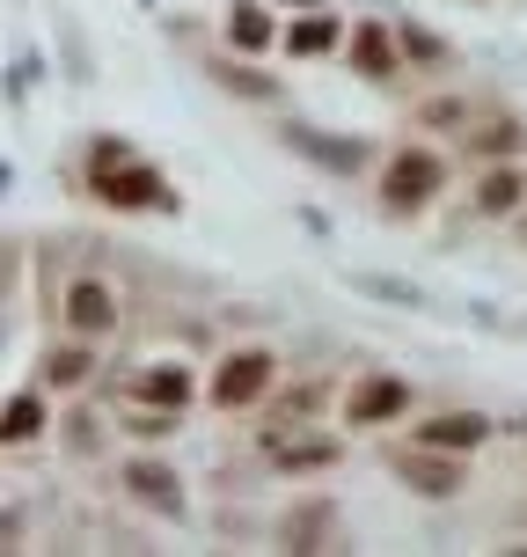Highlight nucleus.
<instances>
[{
	"mask_svg": "<svg viewBox=\"0 0 527 557\" xmlns=\"http://www.w3.org/2000/svg\"><path fill=\"white\" fill-rule=\"evenodd\" d=\"M88 184H96V198L103 206H117V213H176V191L162 184V169L154 162H96L88 169Z\"/></svg>",
	"mask_w": 527,
	"mask_h": 557,
	"instance_id": "nucleus-1",
	"label": "nucleus"
},
{
	"mask_svg": "<svg viewBox=\"0 0 527 557\" xmlns=\"http://www.w3.org/2000/svg\"><path fill=\"white\" fill-rule=\"evenodd\" d=\"M447 184V162L432 154V147H403V154H389V176H381V206H396V213H417V206H432Z\"/></svg>",
	"mask_w": 527,
	"mask_h": 557,
	"instance_id": "nucleus-2",
	"label": "nucleus"
},
{
	"mask_svg": "<svg viewBox=\"0 0 527 557\" xmlns=\"http://www.w3.org/2000/svg\"><path fill=\"white\" fill-rule=\"evenodd\" d=\"M389 470L403 476V484H411L417 499H454V492H462V455H454V447H432V441H417V447H396L389 455Z\"/></svg>",
	"mask_w": 527,
	"mask_h": 557,
	"instance_id": "nucleus-3",
	"label": "nucleus"
},
{
	"mask_svg": "<svg viewBox=\"0 0 527 557\" xmlns=\"http://www.w3.org/2000/svg\"><path fill=\"white\" fill-rule=\"evenodd\" d=\"M125 492H133L147 513H162V521H184V513H191V499H184V476L168 470L162 455H133V462H125Z\"/></svg>",
	"mask_w": 527,
	"mask_h": 557,
	"instance_id": "nucleus-4",
	"label": "nucleus"
},
{
	"mask_svg": "<svg viewBox=\"0 0 527 557\" xmlns=\"http://www.w3.org/2000/svg\"><path fill=\"white\" fill-rule=\"evenodd\" d=\"M286 147H293V154H308L315 169H337V176H352V169L374 162V139H360V133H315V125H286Z\"/></svg>",
	"mask_w": 527,
	"mask_h": 557,
	"instance_id": "nucleus-5",
	"label": "nucleus"
},
{
	"mask_svg": "<svg viewBox=\"0 0 527 557\" xmlns=\"http://www.w3.org/2000/svg\"><path fill=\"white\" fill-rule=\"evenodd\" d=\"M264 389H272V352H264V345L227 352L221 374H213V404H221V411H242V404H256Z\"/></svg>",
	"mask_w": 527,
	"mask_h": 557,
	"instance_id": "nucleus-6",
	"label": "nucleus"
},
{
	"mask_svg": "<svg viewBox=\"0 0 527 557\" xmlns=\"http://www.w3.org/2000/svg\"><path fill=\"white\" fill-rule=\"evenodd\" d=\"M403 411H411V389H403L396 374H366L360 389L344 396V418H352V425H389V418H403Z\"/></svg>",
	"mask_w": 527,
	"mask_h": 557,
	"instance_id": "nucleus-7",
	"label": "nucleus"
},
{
	"mask_svg": "<svg viewBox=\"0 0 527 557\" xmlns=\"http://www.w3.org/2000/svg\"><path fill=\"white\" fill-rule=\"evenodd\" d=\"M66 323H74V337H103L117 323L111 286H103V278H74V286H66Z\"/></svg>",
	"mask_w": 527,
	"mask_h": 557,
	"instance_id": "nucleus-8",
	"label": "nucleus"
},
{
	"mask_svg": "<svg viewBox=\"0 0 527 557\" xmlns=\"http://www.w3.org/2000/svg\"><path fill=\"white\" fill-rule=\"evenodd\" d=\"M337 45H352V29L337 23V15H323V8H301L293 29H286V52L293 59H323V52H337Z\"/></svg>",
	"mask_w": 527,
	"mask_h": 557,
	"instance_id": "nucleus-9",
	"label": "nucleus"
},
{
	"mask_svg": "<svg viewBox=\"0 0 527 557\" xmlns=\"http://www.w3.org/2000/svg\"><path fill=\"white\" fill-rule=\"evenodd\" d=\"M133 396H139V404H154V411H184V404H191V367H176V360L139 367Z\"/></svg>",
	"mask_w": 527,
	"mask_h": 557,
	"instance_id": "nucleus-10",
	"label": "nucleus"
},
{
	"mask_svg": "<svg viewBox=\"0 0 527 557\" xmlns=\"http://www.w3.org/2000/svg\"><path fill=\"white\" fill-rule=\"evenodd\" d=\"M417 441H432V447H454V455H469V447L491 441V418L484 411H440V418H425L417 425Z\"/></svg>",
	"mask_w": 527,
	"mask_h": 557,
	"instance_id": "nucleus-11",
	"label": "nucleus"
},
{
	"mask_svg": "<svg viewBox=\"0 0 527 557\" xmlns=\"http://www.w3.org/2000/svg\"><path fill=\"white\" fill-rule=\"evenodd\" d=\"M352 66H360L366 82H389L396 66H403V52L389 45V23H360L352 29Z\"/></svg>",
	"mask_w": 527,
	"mask_h": 557,
	"instance_id": "nucleus-12",
	"label": "nucleus"
},
{
	"mask_svg": "<svg viewBox=\"0 0 527 557\" xmlns=\"http://www.w3.org/2000/svg\"><path fill=\"white\" fill-rule=\"evenodd\" d=\"M330 529H337V506L330 499H301L293 513H286V543H293V550H323Z\"/></svg>",
	"mask_w": 527,
	"mask_h": 557,
	"instance_id": "nucleus-13",
	"label": "nucleus"
},
{
	"mask_svg": "<svg viewBox=\"0 0 527 557\" xmlns=\"http://www.w3.org/2000/svg\"><path fill=\"white\" fill-rule=\"evenodd\" d=\"M0 433H8V447L37 441V433H45V396H37V389H15V396H8V418H0Z\"/></svg>",
	"mask_w": 527,
	"mask_h": 557,
	"instance_id": "nucleus-14",
	"label": "nucleus"
},
{
	"mask_svg": "<svg viewBox=\"0 0 527 557\" xmlns=\"http://www.w3.org/2000/svg\"><path fill=\"white\" fill-rule=\"evenodd\" d=\"M227 45H242V52H264V45H272V8H256V0L227 8Z\"/></svg>",
	"mask_w": 527,
	"mask_h": 557,
	"instance_id": "nucleus-15",
	"label": "nucleus"
},
{
	"mask_svg": "<svg viewBox=\"0 0 527 557\" xmlns=\"http://www.w3.org/2000/svg\"><path fill=\"white\" fill-rule=\"evenodd\" d=\"M213 82L235 88V96H250V103H278V82H272V74H250V66H235V59H213Z\"/></svg>",
	"mask_w": 527,
	"mask_h": 557,
	"instance_id": "nucleus-16",
	"label": "nucleus"
},
{
	"mask_svg": "<svg viewBox=\"0 0 527 557\" xmlns=\"http://www.w3.org/2000/svg\"><path fill=\"white\" fill-rule=\"evenodd\" d=\"M520 169H491V176H484V184H476V206H484V213H491V221H499V213H513V206H520Z\"/></svg>",
	"mask_w": 527,
	"mask_h": 557,
	"instance_id": "nucleus-17",
	"label": "nucleus"
},
{
	"mask_svg": "<svg viewBox=\"0 0 527 557\" xmlns=\"http://www.w3.org/2000/svg\"><path fill=\"white\" fill-rule=\"evenodd\" d=\"M337 455H344V447H337V441H286V447H278V470L308 476V470H330Z\"/></svg>",
	"mask_w": 527,
	"mask_h": 557,
	"instance_id": "nucleus-18",
	"label": "nucleus"
},
{
	"mask_svg": "<svg viewBox=\"0 0 527 557\" xmlns=\"http://www.w3.org/2000/svg\"><path fill=\"white\" fill-rule=\"evenodd\" d=\"M513 147H520V125L513 117H484L469 133V154H513Z\"/></svg>",
	"mask_w": 527,
	"mask_h": 557,
	"instance_id": "nucleus-19",
	"label": "nucleus"
},
{
	"mask_svg": "<svg viewBox=\"0 0 527 557\" xmlns=\"http://www.w3.org/2000/svg\"><path fill=\"white\" fill-rule=\"evenodd\" d=\"M88 345H96V337H81V345H66V352H52V360H45V382H59V389H74V382L88 374Z\"/></svg>",
	"mask_w": 527,
	"mask_h": 557,
	"instance_id": "nucleus-20",
	"label": "nucleus"
},
{
	"mask_svg": "<svg viewBox=\"0 0 527 557\" xmlns=\"http://www.w3.org/2000/svg\"><path fill=\"white\" fill-rule=\"evenodd\" d=\"M403 52H411V59H425V66H440V59H447V45H440V37H432V29L403 23Z\"/></svg>",
	"mask_w": 527,
	"mask_h": 557,
	"instance_id": "nucleus-21",
	"label": "nucleus"
},
{
	"mask_svg": "<svg viewBox=\"0 0 527 557\" xmlns=\"http://www.w3.org/2000/svg\"><path fill=\"white\" fill-rule=\"evenodd\" d=\"M462 117H469V111H462L454 96H440V103H425V125H462Z\"/></svg>",
	"mask_w": 527,
	"mask_h": 557,
	"instance_id": "nucleus-22",
	"label": "nucleus"
},
{
	"mask_svg": "<svg viewBox=\"0 0 527 557\" xmlns=\"http://www.w3.org/2000/svg\"><path fill=\"white\" fill-rule=\"evenodd\" d=\"M29 82H37V66H29V59H15V74H8V96L23 103V96H29Z\"/></svg>",
	"mask_w": 527,
	"mask_h": 557,
	"instance_id": "nucleus-23",
	"label": "nucleus"
},
{
	"mask_svg": "<svg viewBox=\"0 0 527 557\" xmlns=\"http://www.w3.org/2000/svg\"><path fill=\"white\" fill-rule=\"evenodd\" d=\"M278 8H323V0H278Z\"/></svg>",
	"mask_w": 527,
	"mask_h": 557,
	"instance_id": "nucleus-24",
	"label": "nucleus"
}]
</instances>
